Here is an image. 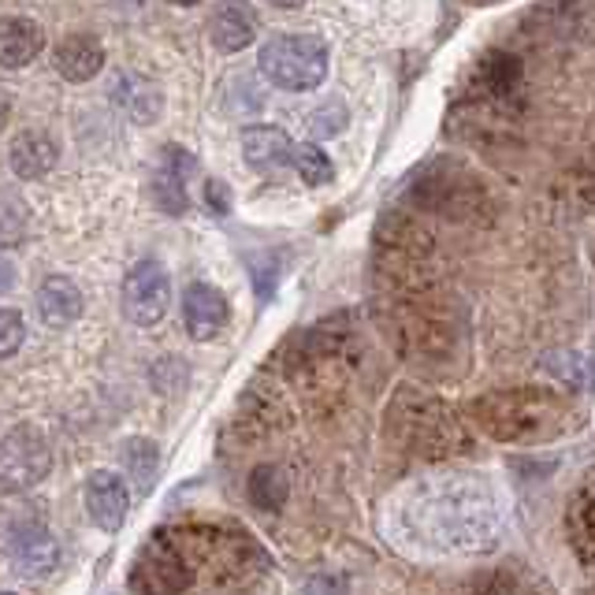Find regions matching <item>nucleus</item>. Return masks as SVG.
<instances>
[{"label":"nucleus","mask_w":595,"mask_h":595,"mask_svg":"<svg viewBox=\"0 0 595 595\" xmlns=\"http://www.w3.org/2000/svg\"><path fill=\"white\" fill-rule=\"evenodd\" d=\"M287 473L276 469V465H257L250 473V503L257 510H279L287 503Z\"/></svg>","instance_id":"14"},{"label":"nucleus","mask_w":595,"mask_h":595,"mask_svg":"<svg viewBox=\"0 0 595 595\" xmlns=\"http://www.w3.org/2000/svg\"><path fill=\"white\" fill-rule=\"evenodd\" d=\"M171 301V284L168 272L157 261H138L123 279V317L138 324V328H149V324L165 320Z\"/></svg>","instance_id":"3"},{"label":"nucleus","mask_w":595,"mask_h":595,"mask_svg":"<svg viewBox=\"0 0 595 595\" xmlns=\"http://www.w3.org/2000/svg\"><path fill=\"white\" fill-rule=\"evenodd\" d=\"M52 63H57V71L68 82H90L93 75L105 68V49H101V41L90 34H71L52 52Z\"/></svg>","instance_id":"9"},{"label":"nucleus","mask_w":595,"mask_h":595,"mask_svg":"<svg viewBox=\"0 0 595 595\" xmlns=\"http://www.w3.org/2000/svg\"><path fill=\"white\" fill-rule=\"evenodd\" d=\"M346 127V108L339 101H328V105H320L317 112L309 116V131L317 135V138H335Z\"/></svg>","instance_id":"19"},{"label":"nucleus","mask_w":595,"mask_h":595,"mask_svg":"<svg viewBox=\"0 0 595 595\" xmlns=\"http://www.w3.org/2000/svg\"><path fill=\"white\" fill-rule=\"evenodd\" d=\"M127 82H131L135 93H131V101H119V105H123L138 123H149L153 116H160V90L157 86H149L142 79H127Z\"/></svg>","instance_id":"18"},{"label":"nucleus","mask_w":595,"mask_h":595,"mask_svg":"<svg viewBox=\"0 0 595 595\" xmlns=\"http://www.w3.org/2000/svg\"><path fill=\"white\" fill-rule=\"evenodd\" d=\"M261 75L279 90L306 93L328 79V46L317 34H279L261 46Z\"/></svg>","instance_id":"1"},{"label":"nucleus","mask_w":595,"mask_h":595,"mask_svg":"<svg viewBox=\"0 0 595 595\" xmlns=\"http://www.w3.org/2000/svg\"><path fill=\"white\" fill-rule=\"evenodd\" d=\"M242 153L254 168H284L290 165V153H295V142H290L287 131L268 123L246 127L242 131Z\"/></svg>","instance_id":"13"},{"label":"nucleus","mask_w":595,"mask_h":595,"mask_svg":"<svg viewBox=\"0 0 595 595\" xmlns=\"http://www.w3.org/2000/svg\"><path fill=\"white\" fill-rule=\"evenodd\" d=\"M38 313L49 328H68L82 313V290L71 284L68 276H49L38 287Z\"/></svg>","instance_id":"12"},{"label":"nucleus","mask_w":595,"mask_h":595,"mask_svg":"<svg viewBox=\"0 0 595 595\" xmlns=\"http://www.w3.org/2000/svg\"><path fill=\"white\" fill-rule=\"evenodd\" d=\"M268 4H276V8H287V12H295V8H301L306 0H268Z\"/></svg>","instance_id":"24"},{"label":"nucleus","mask_w":595,"mask_h":595,"mask_svg":"<svg viewBox=\"0 0 595 595\" xmlns=\"http://www.w3.org/2000/svg\"><path fill=\"white\" fill-rule=\"evenodd\" d=\"M41 46H46V34L34 19L23 16H4L0 19V68H27V63L38 60Z\"/></svg>","instance_id":"8"},{"label":"nucleus","mask_w":595,"mask_h":595,"mask_svg":"<svg viewBox=\"0 0 595 595\" xmlns=\"http://www.w3.org/2000/svg\"><path fill=\"white\" fill-rule=\"evenodd\" d=\"M227 317H231V309H227V298L220 290L209 284L187 287V295H182V324H187L190 339L198 343L216 339L227 328Z\"/></svg>","instance_id":"5"},{"label":"nucleus","mask_w":595,"mask_h":595,"mask_svg":"<svg viewBox=\"0 0 595 595\" xmlns=\"http://www.w3.org/2000/svg\"><path fill=\"white\" fill-rule=\"evenodd\" d=\"M86 510H90L97 528L116 533V528L127 522V510H131V492H127V484L119 480L116 473L97 469L90 480H86Z\"/></svg>","instance_id":"6"},{"label":"nucleus","mask_w":595,"mask_h":595,"mask_svg":"<svg viewBox=\"0 0 595 595\" xmlns=\"http://www.w3.org/2000/svg\"><path fill=\"white\" fill-rule=\"evenodd\" d=\"M23 346V317L16 309H0V357H12Z\"/></svg>","instance_id":"20"},{"label":"nucleus","mask_w":595,"mask_h":595,"mask_svg":"<svg viewBox=\"0 0 595 595\" xmlns=\"http://www.w3.org/2000/svg\"><path fill=\"white\" fill-rule=\"evenodd\" d=\"M198 168L187 149L168 146L165 149V165L157 171V201L165 205L168 216L187 212V176Z\"/></svg>","instance_id":"10"},{"label":"nucleus","mask_w":595,"mask_h":595,"mask_svg":"<svg viewBox=\"0 0 595 595\" xmlns=\"http://www.w3.org/2000/svg\"><path fill=\"white\" fill-rule=\"evenodd\" d=\"M52 469V450L49 439L41 436L34 425H16L0 439V488L23 495L38 488Z\"/></svg>","instance_id":"2"},{"label":"nucleus","mask_w":595,"mask_h":595,"mask_svg":"<svg viewBox=\"0 0 595 595\" xmlns=\"http://www.w3.org/2000/svg\"><path fill=\"white\" fill-rule=\"evenodd\" d=\"M8 544H12L19 573H27V577H46V573L57 569L60 547L41 522H16L12 533H8Z\"/></svg>","instance_id":"4"},{"label":"nucleus","mask_w":595,"mask_h":595,"mask_svg":"<svg viewBox=\"0 0 595 595\" xmlns=\"http://www.w3.org/2000/svg\"><path fill=\"white\" fill-rule=\"evenodd\" d=\"M205 201H209V209L216 216H227L231 212V194H227V187L220 179H209V187H205Z\"/></svg>","instance_id":"21"},{"label":"nucleus","mask_w":595,"mask_h":595,"mask_svg":"<svg viewBox=\"0 0 595 595\" xmlns=\"http://www.w3.org/2000/svg\"><path fill=\"white\" fill-rule=\"evenodd\" d=\"M171 4H187L190 8V4H198V0H171Z\"/></svg>","instance_id":"25"},{"label":"nucleus","mask_w":595,"mask_h":595,"mask_svg":"<svg viewBox=\"0 0 595 595\" xmlns=\"http://www.w3.org/2000/svg\"><path fill=\"white\" fill-rule=\"evenodd\" d=\"M8 116H12V101H8V93H4V86H0V131H4V123H8Z\"/></svg>","instance_id":"23"},{"label":"nucleus","mask_w":595,"mask_h":595,"mask_svg":"<svg viewBox=\"0 0 595 595\" xmlns=\"http://www.w3.org/2000/svg\"><path fill=\"white\" fill-rule=\"evenodd\" d=\"M209 38L220 52H242L257 38V12L246 0H220L209 19Z\"/></svg>","instance_id":"7"},{"label":"nucleus","mask_w":595,"mask_h":595,"mask_svg":"<svg viewBox=\"0 0 595 595\" xmlns=\"http://www.w3.org/2000/svg\"><path fill=\"white\" fill-rule=\"evenodd\" d=\"M119 454H123V465H127V473H131V480L138 484V492L153 488V480H157V443L135 436V439L123 443V450H119Z\"/></svg>","instance_id":"15"},{"label":"nucleus","mask_w":595,"mask_h":595,"mask_svg":"<svg viewBox=\"0 0 595 595\" xmlns=\"http://www.w3.org/2000/svg\"><path fill=\"white\" fill-rule=\"evenodd\" d=\"M290 165H295V171L309 182V187H324V182L335 179V165H331L328 153H324L320 146H295Z\"/></svg>","instance_id":"16"},{"label":"nucleus","mask_w":595,"mask_h":595,"mask_svg":"<svg viewBox=\"0 0 595 595\" xmlns=\"http://www.w3.org/2000/svg\"><path fill=\"white\" fill-rule=\"evenodd\" d=\"M12 284H16V268L4 261V257H0V295H8V290H12Z\"/></svg>","instance_id":"22"},{"label":"nucleus","mask_w":595,"mask_h":595,"mask_svg":"<svg viewBox=\"0 0 595 595\" xmlns=\"http://www.w3.org/2000/svg\"><path fill=\"white\" fill-rule=\"evenodd\" d=\"M57 157H60L57 142H52L49 135H41V131H23L12 142V149H8V160H12L19 179L49 176V171L57 168Z\"/></svg>","instance_id":"11"},{"label":"nucleus","mask_w":595,"mask_h":595,"mask_svg":"<svg viewBox=\"0 0 595 595\" xmlns=\"http://www.w3.org/2000/svg\"><path fill=\"white\" fill-rule=\"evenodd\" d=\"M544 369L551 376H558V380H566L573 387H592L595 384V373H592V361L581 354H569V350H558V354H547Z\"/></svg>","instance_id":"17"}]
</instances>
